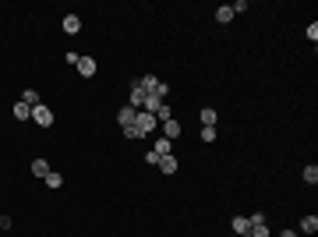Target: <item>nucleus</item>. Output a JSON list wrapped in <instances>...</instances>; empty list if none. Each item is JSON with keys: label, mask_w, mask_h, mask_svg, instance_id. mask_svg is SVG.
<instances>
[{"label": "nucleus", "mask_w": 318, "mask_h": 237, "mask_svg": "<svg viewBox=\"0 0 318 237\" xmlns=\"http://www.w3.org/2000/svg\"><path fill=\"white\" fill-rule=\"evenodd\" d=\"M135 128H138V135L145 138V135H152V131L159 128V121H156V117H152V113H145V110H138V117H135Z\"/></svg>", "instance_id": "1"}, {"label": "nucleus", "mask_w": 318, "mask_h": 237, "mask_svg": "<svg viewBox=\"0 0 318 237\" xmlns=\"http://www.w3.org/2000/svg\"><path fill=\"white\" fill-rule=\"evenodd\" d=\"M32 124H39V128H50V124H53V110H50L46 103H39V106L32 110Z\"/></svg>", "instance_id": "2"}, {"label": "nucleus", "mask_w": 318, "mask_h": 237, "mask_svg": "<svg viewBox=\"0 0 318 237\" xmlns=\"http://www.w3.org/2000/svg\"><path fill=\"white\" fill-rule=\"evenodd\" d=\"M145 89L138 85V78H135V82H131V96H128V106H135V110H142V103H145Z\"/></svg>", "instance_id": "3"}, {"label": "nucleus", "mask_w": 318, "mask_h": 237, "mask_svg": "<svg viewBox=\"0 0 318 237\" xmlns=\"http://www.w3.org/2000/svg\"><path fill=\"white\" fill-rule=\"evenodd\" d=\"M135 117H138V110H135V106H121V110H117V124L131 128V124H135Z\"/></svg>", "instance_id": "4"}, {"label": "nucleus", "mask_w": 318, "mask_h": 237, "mask_svg": "<svg viewBox=\"0 0 318 237\" xmlns=\"http://www.w3.org/2000/svg\"><path fill=\"white\" fill-rule=\"evenodd\" d=\"M152 152H156V156H173V142H170V138H163V135H159V138L152 142Z\"/></svg>", "instance_id": "5"}, {"label": "nucleus", "mask_w": 318, "mask_h": 237, "mask_svg": "<svg viewBox=\"0 0 318 237\" xmlns=\"http://www.w3.org/2000/svg\"><path fill=\"white\" fill-rule=\"evenodd\" d=\"M99 67H96V60L92 57H78V74H82V78H92Z\"/></svg>", "instance_id": "6"}, {"label": "nucleus", "mask_w": 318, "mask_h": 237, "mask_svg": "<svg viewBox=\"0 0 318 237\" xmlns=\"http://www.w3.org/2000/svg\"><path fill=\"white\" fill-rule=\"evenodd\" d=\"M159 131H163V138H170V142H173V138H180V124L173 121V117H170V121H163V124H159Z\"/></svg>", "instance_id": "7"}, {"label": "nucleus", "mask_w": 318, "mask_h": 237, "mask_svg": "<svg viewBox=\"0 0 318 237\" xmlns=\"http://www.w3.org/2000/svg\"><path fill=\"white\" fill-rule=\"evenodd\" d=\"M60 25H64V32H67V35L82 32V18H78V14H64V21H60Z\"/></svg>", "instance_id": "8"}, {"label": "nucleus", "mask_w": 318, "mask_h": 237, "mask_svg": "<svg viewBox=\"0 0 318 237\" xmlns=\"http://www.w3.org/2000/svg\"><path fill=\"white\" fill-rule=\"evenodd\" d=\"M156 167H159V170H163L166 177H173V174H177V156H163V160H159Z\"/></svg>", "instance_id": "9"}, {"label": "nucleus", "mask_w": 318, "mask_h": 237, "mask_svg": "<svg viewBox=\"0 0 318 237\" xmlns=\"http://www.w3.org/2000/svg\"><path fill=\"white\" fill-rule=\"evenodd\" d=\"M138 85H142V89L152 96V92L159 89V78H156V74H142V78H138Z\"/></svg>", "instance_id": "10"}, {"label": "nucleus", "mask_w": 318, "mask_h": 237, "mask_svg": "<svg viewBox=\"0 0 318 237\" xmlns=\"http://www.w3.org/2000/svg\"><path fill=\"white\" fill-rule=\"evenodd\" d=\"M14 121H32V106L28 103H21V99L14 103Z\"/></svg>", "instance_id": "11"}, {"label": "nucleus", "mask_w": 318, "mask_h": 237, "mask_svg": "<svg viewBox=\"0 0 318 237\" xmlns=\"http://www.w3.org/2000/svg\"><path fill=\"white\" fill-rule=\"evenodd\" d=\"M230 227H233V234H237V237H241V234H248V230H251L248 216H233V223H230Z\"/></svg>", "instance_id": "12"}, {"label": "nucleus", "mask_w": 318, "mask_h": 237, "mask_svg": "<svg viewBox=\"0 0 318 237\" xmlns=\"http://www.w3.org/2000/svg\"><path fill=\"white\" fill-rule=\"evenodd\" d=\"M152 117H156V121H159V124H163V121H170V117H173V113H170V103H159Z\"/></svg>", "instance_id": "13"}, {"label": "nucleus", "mask_w": 318, "mask_h": 237, "mask_svg": "<svg viewBox=\"0 0 318 237\" xmlns=\"http://www.w3.org/2000/svg\"><path fill=\"white\" fill-rule=\"evenodd\" d=\"M21 103H28V106L35 110V106L43 103V99H39V92H35V89H25V92H21Z\"/></svg>", "instance_id": "14"}, {"label": "nucleus", "mask_w": 318, "mask_h": 237, "mask_svg": "<svg viewBox=\"0 0 318 237\" xmlns=\"http://www.w3.org/2000/svg\"><path fill=\"white\" fill-rule=\"evenodd\" d=\"M216 21H219V25H226V21H233V11H230V4H223V7H216Z\"/></svg>", "instance_id": "15"}, {"label": "nucleus", "mask_w": 318, "mask_h": 237, "mask_svg": "<svg viewBox=\"0 0 318 237\" xmlns=\"http://www.w3.org/2000/svg\"><path fill=\"white\" fill-rule=\"evenodd\" d=\"M318 230V216H304L301 220V234H315Z\"/></svg>", "instance_id": "16"}, {"label": "nucleus", "mask_w": 318, "mask_h": 237, "mask_svg": "<svg viewBox=\"0 0 318 237\" xmlns=\"http://www.w3.org/2000/svg\"><path fill=\"white\" fill-rule=\"evenodd\" d=\"M202 128H216V110H212V106L202 110Z\"/></svg>", "instance_id": "17"}, {"label": "nucleus", "mask_w": 318, "mask_h": 237, "mask_svg": "<svg viewBox=\"0 0 318 237\" xmlns=\"http://www.w3.org/2000/svg\"><path fill=\"white\" fill-rule=\"evenodd\" d=\"M32 174H35V177H46V174H50V163H46V160H35V163H32Z\"/></svg>", "instance_id": "18"}, {"label": "nucleus", "mask_w": 318, "mask_h": 237, "mask_svg": "<svg viewBox=\"0 0 318 237\" xmlns=\"http://www.w3.org/2000/svg\"><path fill=\"white\" fill-rule=\"evenodd\" d=\"M304 181H308V184H318V167H315V163L304 167Z\"/></svg>", "instance_id": "19"}, {"label": "nucleus", "mask_w": 318, "mask_h": 237, "mask_svg": "<svg viewBox=\"0 0 318 237\" xmlns=\"http://www.w3.org/2000/svg\"><path fill=\"white\" fill-rule=\"evenodd\" d=\"M43 181H46V188H60V184H64V177H60L57 170H50V174H46Z\"/></svg>", "instance_id": "20"}, {"label": "nucleus", "mask_w": 318, "mask_h": 237, "mask_svg": "<svg viewBox=\"0 0 318 237\" xmlns=\"http://www.w3.org/2000/svg\"><path fill=\"white\" fill-rule=\"evenodd\" d=\"M248 234H251V237H269V223H262V227H251Z\"/></svg>", "instance_id": "21"}, {"label": "nucleus", "mask_w": 318, "mask_h": 237, "mask_svg": "<svg viewBox=\"0 0 318 237\" xmlns=\"http://www.w3.org/2000/svg\"><path fill=\"white\" fill-rule=\"evenodd\" d=\"M202 142H216V128H202Z\"/></svg>", "instance_id": "22"}, {"label": "nucleus", "mask_w": 318, "mask_h": 237, "mask_svg": "<svg viewBox=\"0 0 318 237\" xmlns=\"http://www.w3.org/2000/svg\"><path fill=\"white\" fill-rule=\"evenodd\" d=\"M248 223H251V227H262V223H265V213H255V216H248Z\"/></svg>", "instance_id": "23"}, {"label": "nucleus", "mask_w": 318, "mask_h": 237, "mask_svg": "<svg viewBox=\"0 0 318 237\" xmlns=\"http://www.w3.org/2000/svg\"><path fill=\"white\" fill-rule=\"evenodd\" d=\"M159 160H163V156H156V152H152V149H149V152H145V163H149V167H156V163H159Z\"/></svg>", "instance_id": "24"}, {"label": "nucleus", "mask_w": 318, "mask_h": 237, "mask_svg": "<svg viewBox=\"0 0 318 237\" xmlns=\"http://www.w3.org/2000/svg\"><path fill=\"white\" fill-rule=\"evenodd\" d=\"M0 230H11V216H0Z\"/></svg>", "instance_id": "25"}, {"label": "nucleus", "mask_w": 318, "mask_h": 237, "mask_svg": "<svg viewBox=\"0 0 318 237\" xmlns=\"http://www.w3.org/2000/svg\"><path fill=\"white\" fill-rule=\"evenodd\" d=\"M280 237H301V234H297V230H283Z\"/></svg>", "instance_id": "26"}, {"label": "nucleus", "mask_w": 318, "mask_h": 237, "mask_svg": "<svg viewBox=\"0 0 318 237\" xmlns=\"http://www.w3.org/2000/svg\"><path fill=\"white\" fill-rule=\"evenodd\" d=\"M233 237H237V234H233ZM241 237H251V234H241Z\"/></svg>", "instance_id": "27"}]
</instances>
